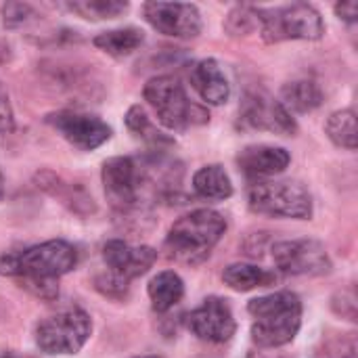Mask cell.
Listing matches in <instances>:
<instances>
[{
    "mask_svg": "<svg viewBox=\"0 0 358 358\" xmlns=\"http://www.w3.org/2000/svg\"><path fill=\"white\" fill-rule=\"evenodd\" d=\"M78 264V252L63 239L44 241L21 252H8L0 256V275L17 277L21 287L42 300H55L59 296L57 279L73 271Z\"/></svg>",
    "mask_w": 358,
    "mask_h": 358,
    "instance_id": "obj_1",
    "label": "cell"
},
{
    "mask_svg": "<svg viewBox=\"0 0 358 358\" xmlns=\"http://www.w3.org/2000/svg\"><path fill=\"white\" fill-rule=\"evenodd\" d=\"M227 233V218L216 210H195L180 216L166 237V252L172 260L189 266L206 262Z\"/></svg>",
    "mask_w": 358,
    "mask_h": 358,
    "instance_id": "obj_2",
    "label": "cell"
},
{
    "mask_svg": "<svg viewBox=\"0 0 358 358\" xmlns=\"http://www.w3.org/2000/svg\"><path fill=\"white\" fill-rule=\"evenodd\" d=\"M248 313L254 317L252 340L258 348H281L294 342L302 327V302L294 292L254 298Z\"/></svg>",
    "mask_w": 358,
    "mask_h": 358,
    "instance_id": "obj_3",
    "label": "cell"
},
{
    "mask_svg": "<svg viewBox=\"0 0 358 358\" xmlns=\"http://www.w3.org/2000/svg\"><path fill=\"white\" fill-rule=\"evenodd\" d=\"M258 27L266 44L285 40H319L325 34L321 13L306 2H294L273 8H256Z\"/></svg>",
    "mask_w": 358,
    "mask_h": 358,
    "instance_id": "obj_4",
    "label": "cell"
},
{
    "mask_svg": "<svg viewBox=\"0 0 358 358\" xmlns=\"http://www.w3.org/2000/svg\"><path fill=\"white\" fill-rule=\"evenodd\" d=\"M143 96L153 107L162 126L170 130L180 132L189 126L206 124L210 120L199 105L191 103L185 86L174 76L151 78L143 88Z\"/></svg>",
    "mask_w": 358,
    "mask_h": 358,
    "instance_id": "obj_5",
    "label": "cell"
},
{
    "mask_svg": "<svg viewBox=\"0 0 358 358\" xmlns=\"http://www.w3.org/2000/svg\"><path fill=\"white\" fill-rule=\"evenodd\" d=\"M250 210L273 218L308 220L313 216V197L298 180H258L248 191Z\"/></svg>",
    "mask_w": 358,
    "mask_h": 358,
    "instance_id": "obj_6",
    "label": "cell"
},
{
    "mask_svg": "<svg viewBox=\"0 0 358 358\" xmlns=\"http://www.w3.org/2000/svg\"><path fill=\"white\" fill-rule=\"evenodd\" d=\"M92 334V321L82 308H67L36 325V346L44 355H76Z\"/></svg>",
    "mask_w": 358,
    "mask_h": 358,
    "instance_id": "obj_7",
    "label": "cell"
},
{
    "mask_svg": "<svg viewBox=\"0 0 358 358\" xmlns=\"http://www.w3.org/2000/svg\"><path fill=\"white\" fill-rule=\"evenodd\" d=\"M103 191L115 212H132L141 206L143 193L149 187L143 166L134 157H111L101 168Z\"/></svg>",
    "mask_w": 358,
    "mask_h": 358,
    "instance_id": "obj_8",
    "label": "cell"
},
{
    "mask_svg": "<svg viewBox=\"0 0 358 358\" xmlns=\"http://www.w3.org/2000/svg\"><path fill=\"white\" fill-rule=\"evenodd\" d=\"M277 271L292 277H321L331 271V258L317 239H287L273 245Z\"/></svg>",
    "mask_w": 358,
    "mask_h": 358,
    "instance_id": "obj_9",
    "label": "cell"
},
{
    "mask_svg": "<svg viewBox=\"0 0 358 358\" xmlns=\"http://www.w3.org/2000/svg\"><path fill=\"white\" fill-rule=\"evenodd\" d=\"M239 126L248 130H266L281 136H294L298 132L296 120L281 105V101L262 90H252L243 94V101L239 105Z\"/></svg>",
    "mask_w": 358,
    "mask_h": 358,
    "instance_id": "obj_10",
    "label": "cell"
},
{
    "mask_svg": "<svg viewBox=\"0 0 358 358\" xmlns=\"http://www.w3.org/2000/svg\"><path fill=\"white\" fill-rule=\"evenodd\" d=\"M143 17L153 29L170 38H197L203 27L199 8L185 2H145Z\"/></svg>",
    "mask_w": 358,
    "mask_h": 358,
    "instance_id": "obj_11",
    "label": "cell"
},
{
    "mask_svg": "<svg viewBox=\"0 0 358 358\" xmlns=\"http://www.w3.org/2000/svg\"><path fill=\"white\" fill-rule=\"evenodd\" d=\"M46 124H50L69 145L80 151H92L111 138V126L90 113L57 111L46 115Z\"/></svg>",
    "mask_w": 358,
    "mask_h": 358,
    "instance_id": "obj_12",
    "label": "cell"
},
{
    "mask_svg": "<svg viewBox=\"0 0 358 358\" xmlns=\"http://www.w3.org/2000/svg\"><path fill=\"white\" fill-rule=\"evenodd\" d=\"M189 329L203 342L210 344H224L235 336L237 323L231 310V304L218 296L206 298L191 315H189Z\"/></svg>",
    "mask_w": 358,
    "mask_h": 358,
    "instance_id": "obj_13",
    "label": "cell"
},
{
    "mask_svg": "<svg viewBox=\"0 0 358 358\" xmlns=\"http://www.w3.org/2000/svg\"><path fill=\"white\" fill-rule=\"evenodd\" d=\"M157 260V250L149 245H132L120 239H111L103 245V262L109 268V275L117 277L124 283L143 277Z\"/></svg>",
    "mask_w": 358,
    "mask_h": 358,
    "instance_id": "obj_14",
    "label": "cell"
},
{
    "mask_svg": "<svg viewBox=\"0 0 358 358\" xmlns=\"http://www.w3.org/2000/svg\"><path fill=\"white\" fill-rule=\"evenodd\" d=\"M292 164V155L283 147L275 145H248L237 155L239 170L250 178H268L285 172Z\"/></svg>",
    "mask_w": 358,
    "mask_h": 358,
    "instance_id": "obj_15",
    "label": "cell"
},
{
    "mask_svg": "<svg viewBox=\"0 0 358 358\" xmlns=\"http://www.w3.org/2000/svg\"><path fill=\"white\" fill-rule=\"evenodd\" d=\"M191 84L208 105H224L231 99V84L216 59H201L191 67Z\"/></svg>",
    "mask_w": 358,
    "mask_h": 358,
    "instance_id": "obj_16",
    "label": "cell"
},
{
    "mask_svg": "<svg viewBox=\"0 0 358 358\" xmlns=\"http://www.w3.org/2000/svg\"><path fill=\"white\" fill-rule=\"evenodd\" d=\"M147 294L155 313H168L182 300L185 283L174 271H162L149 281Z\"/></svg>",
    "mask_w": 358,
    "mask_h": 358,
    "instance_id": "obj_17",
    "label": "cell"
},
{
    "mask_svg": "<svg viewBox=\"0 0 358 358\" xmlns=\"http://www.w3.org/2000/svg\"><path fill=\"white\" fill-rule=\"evenodd\" d=\"M193 191L208 201H224L233 195V182L220 164H210L193 174Z\"/></svg>",
    "mask_w": 358,
    "mask_h": 358,
    "instance_id": "obj_18",
    "label": "cell"
},
{
    "mask_svg": "<svg viewBox=\"0 0 358 358\" xmlns=\"http://www.w3.org/2000/svg\"><path fill=\"white\" fill-rule=\"evenodd\" d=\"M323 103V90L313 80H294L281 88V105L292 113H310Z\"/></svg>",
    "mask_w": 358,
    "mask_h": 358,
    "instance_id": "obj_19",
    "label": "cell"
},
{
    "mask_svg": "<svg viewBox=\"0 0 358 358\" xmlns=\"http://www.w3.org/2000/svg\"><path fill=\"white\" fill-rule=\"evenodd\" d=\"M145 42V34L138 27H120V29H109V31H101L99 36H94L92 44L107 52L113 59H124L128 55H132L134 50H138Z\"/></svg>",
    "mask_w": 358,
    "mask_h": 358,
    "instance_id": "obj_20",
    "label": "cell"
},
{
    "mask_svg": "<svg viewBox=\"0 0 358 358\" xmlns=\"http://www.w3.org/2000/svg\"><path fill=\"white\" fill-rule=\"evenodd\" d=\"M222 281L235 292H252L256 287H271L277 283V273L260 268L256 264H231L222 273Z\"/></svg>",
    "mask_w": 358,
    "mask_h": 358,
    "instance_id": "obj_21",
    "label": "cell"
},
{
    "mask_svg": "<svg viewBox=\"0 0 358 358\" xmlns=\"http://www.w3.org/2000/svg\"><path fill=\"white\" fill-rule=\"evenodd\" d=\"M63 6L88 21L115 19L128 10V2L122 0H73V2H65Z\"/></svg>",
    "mask_w": 358,
    "mask_h": 358,
    "instance_id": "obj_22",
    "label": "cell"
},
{
    "mask_svg": "<svg viewBox=\"0 0 358 358\" xmlns=\"http://www.w3.org/2000/svg\"><path fill=\"white\" fill-rule=\"evenodd\" d=\"M325 132L338 147L355 151L357 149V113L352 109L334 111L325 124Z\"/></svg>",
    "mask_w": 358,
    "mask_h": 358,
    "instance_id": "obj_23",
    "label": "cell"
},
{
    "mask_svg": "<svg viewBox=\"0 0 358 358\" xmlns=\"http://www.w3.org/2000/svg\"><path fill=\"white\" fill-rule=\"evenodd\" d=\"M126 126H128V130H130L134 136H138L141 141H145V143H149V145H157V147H162V145H172V138H168L164 132H159V130L153 126V122L149 120L147 111H145L141 105H132V107L128 109V113H126Z\"/></svg>",
    "mask_w": 358,
    "mask_h": 358,
    "instance_id": "obj_24",
    "label": "cell"
},
{
    "mask_svg": "<svg viewBox=\"0 0 358 358\" xmlns=\"http://www.w3.org/2000/svg\"><path fill=\"white\" fill-rule=\"evenodd\" d=\"M224 27L231 36H245L258 27V13L256 6H237L229 13Z\"/></svg>",
    "mask_w": 358,
    "mask_h": 358,
    "instance_id": "obj_25",
    "label": "cell"
},
{
    "mask_svg": "<svg viewBox=\"0 0 358 358\" xmlns=\"http://www.w3.org/2000/svg\"><path fill=\"white\" fill-rule=\"evenodd\" d=\"M34 17H36V10L29 4H23V2H10V4H4L2 6V23L8 29H15V27L25 25Z\"/></svg>",
    "mask_w": 358,
    "mask_h": 358,
    "instance_id": "obj_26",
    "label": "cell"
},
{
    "mask_svg": "<svg viewBox=\"0 0 358 358\" xmlns=\"http://www.w3.org/2000/svg\"><path fill=\"white\" fill-rule=\"evenodd\" d=\"M321 355L323 358H357V340L352 334L338 336L325 344V350Z\"/></svg>",
    "mask_w": 358,
    "mask_h": 358,
    "instance_id": "obj_27",
    "label": "cell"
},
{
    "mask_svg": "<svg viewBox=\"0 0 358 358\" xmlns=\"http://www.w3.org/2000/svg\"><path fill=\"white\" fill-rule=\"evenodd\" d=\"M15 128V115H13V107H10V99L8 92L4 90V86L0 84V134H6Z\"/></svg>",
    "mask_w": 358,
    "mask_h": 358,
    "instance_id": "obj_28",
    "label": "cell"
},
{
    "mask_svg": "<svg viewBox=\"0 0 358 358\" xmlns=\"http://www.w3.org/2000/svg\"><path fill=\"white\" fill-rule=\"evenodd\" d=\"M336 15L346 21V23H357L358 19V2L357 0H346L336 4Z\"/></svg>",
    "mask_w": 358,
    "mask_h": 358,
    "instance_id": "obj_29",
    "label": "cell"
},
{
    "mask_svg": "<svg viewBox=\"0 0 358 358\" xmlns=\"http://www.w3.org/2000/svg\"><path fill=\"white\" fill-rule=\"evenodd\" d=\"M4 195V178H2V172H0V197Z\"/></svg>",
    "mask_w": 358,
    "mask_h": 358,
    "instance_id": "obj_30",
    "label": "cell"
},
{
    "mask_svg": "<svg viewBox=\"0 0 358 358\" xmlns=\"http://www.w3.org/2000/svg\"><path fill=\"white\" fill-rule=\"evenodd\" d=\"M134 358H159V357H134Z\"/></svg>",
    "mask_w": 358,
    "mask_h": 358,
    "instance_id": "obj_31",
    "label": "cell"
},
{
    "mask_svg": "<svg viewBox=\"0 0 358 358\" xmlns=\"http://www.w3.org/2000/svg\"><path fill=\"white\" fill-rule=\"evenodd\" d=\"M2 358H19V357H2Z\"/></svg>",
    "mask_w": 358,
    "mask_h": 358,
    "instance_id": "obj_32",
    "label": "cell"
}]
</instances>
